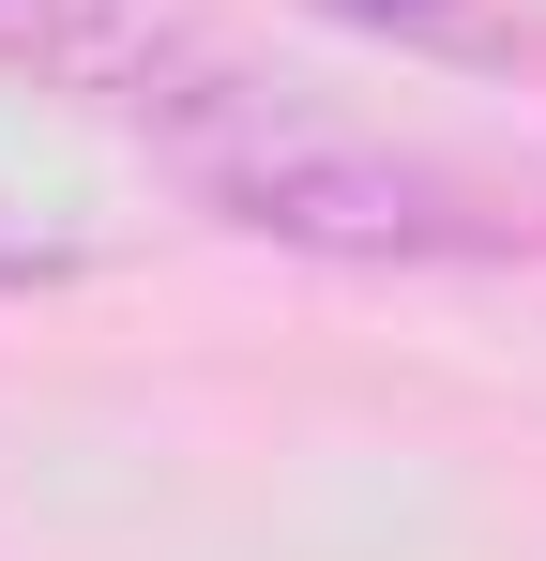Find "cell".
<instances>
[{"mask_svg": "<svg viewBox=\"0 0 546 561\" xmlns=\"http://www.w3.org/2000/svg\"><path fill=\"white\" fill-rule=\"evenodd\" d=\"M304 15L379 31V46H410V61H470V77H516V61H532V31H516L501 0H304Z\"/></svg>", "mask_w": 546, "mask_h": 561, "instance_id": "obj_3", "label": "cell"}, {"mask_svg": "<svg viewBox=\"0 0 546 561\" xmlns=\"http://www.w3.org/2000/svg\"><path fill=\"white\" fill-rule=\"evenodd\" d=\"M152 152L197 183V213H228L243 243H288V259H516V243H546V213H516L501 183L395 152V137H350V122H304L259 77L182 106Z\"/></svg>", "mask_w": 546, "mask_h": 561, "instance_id": "obj_1", "label": "cell"}, {"mask_svg": "<svg viewBox=\"0 0 546 561\" xmlns=\"http://www.w3.org/2000/svg\"><path fill=\"white\" fill-rule=\"evenodd\" d=\"M0 77L168 137L182 106H213L243 61H228V31L197 0H0Z\"/></svg>", "mask_w": 546, "mask_h": 561, "instance_id": "obj_2", "label": "cell"}]
</instances>
